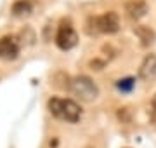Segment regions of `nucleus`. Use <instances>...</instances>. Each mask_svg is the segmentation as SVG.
Wrapping results in <instances>:
<instances>
[{
    "mask_svg": "<svg viewBox=\"0 0 156 148\" xmlns=\"http://www.w3.org/2000/svg\"><path fill=\"white\" fill-rule=\"evenodd\" d=\"M78 44V35L69 21H61L56 33V46L61 51H69Z\"/></svg>",
    "mask_w": 156,
    "mask_h": 148,
    "instance_id": "obj_4",
    "label": "nucleus"
},
{
    "mask_svg": "<svg viewBox=\"0 0 156 148\" xmlns=\"http://www.w3.org/2000/svg\"><path fill=\"white\" fill-rule=\"evenodd\" d=\"M139 77L142 80H154L156 79V54H147L144 61L140 63Z\"/></svg>",
    "mask_w": 156,
    "mask_h": 148,
    "instance_id": "obj_6",
    "label": "nucleus"
},
{
    "mask_svg": "<svg viewBox=\"0 0 156 148\" xmlns=\"http://www.w3.org/2000/svg\"><path fill=\"white\" fill-rule=\"evenodd\" d=\"M68 87H69V91H71L75 96L80 98V99L85 101V103L94 101V99H97V96H99V87H97V84H95L90 77H87V75H80V77L71 79V82H69Z\"/></svg>",
    "mask_w": 156,
    "mask_h": 148,
    "instance_id": "obj_2",
    "label": "nucleus"
},
{
    "mask_svg": "<svg viewBox=\"0 0 156 148\" xmlns=\"http://www.w3.org/2000/svg\"><path fill=\"white\" fill-rule=\"evenodd\" d=\"M125 11L127 14L132 19H140V17L146 16V12H147V4H146L144 0H130L127 2V6H125Z\"/></svg>",
    "mask_w": 156,
    "mask_h": 148,
    "instance_id": "obj_7",
    "label": "nucleus"
},
{
    "mask_svg": "<svg viewBox=\"0 0 156 148\" xmlns=\"http://www.w3.org/2000/svg\"><path fill=\"white\" fill-rule=\"evenodd\" d=\"M151 115H153V119L156 120V94L153 96V99H151Z\"/></svg>",
    "mask_w": 156,
    "mask_h": 148,
    "instance_id": "obj_11",
    "label": "nucleus"
},
{
    "mask_svg": "<svg viewBox=\"0 0 156 148\" xmlns=\"http://www.w3.org/2000/svg\"><path fill=\"white\" fill-rule=\"evenodd\" d=\"M134 33L139 37L140 44L142 46H149V44H153L154 42V31L149 28V26H144V24H139V26H135L134 28Z\"/></svg>",
    "mask_w": 156,
    "mask_h": 148,
    "instance_id": "obj_9",
    "label": "nucleus"
},
{
    "mask_svg": "<svg viewBox=\"0 0 156 148\" xmlns=\"http://www.w3.org/2000/svg\"><path fill=\"white\" fill-rule=\"evenodd\" d=\"M12 14L16 17H24V16H30L33 12V2L31 0H17L12 4Z\"/></svg>",
    "mask_w": 156,
    "mask_h": 148,
    "instance_id": "obj_8",
    "label": "nucleus"
},
{
    "mask_svg": "<svg viewBox=\"0 0 156 148\" xmlns=\"http://www.w3.org/2000/svg\"><path fill=\"white\" fill-rule=\"evenodd\" d=\"M47 108L52 113V117L62 120V122H69V124H76L82 119V108L76 101H73L69 98H50L47 103Z\"/></svg>",
    "mask_w": 156,
    "mask_h": 148,
    "instance_id": "obj_1",
    "label": "nucleus"
},
{
    "mask_svg": "<svg viewBox=\"0 0 156 148\" xmlns=\"http://www.w3.org/2000/svg\"><path fill=\"white\" fill-rule=\"evenodd\" d=\"M19 51H21V44H19L17 37L5 35L0 39V59H5V61L16 59L19 56Z\"/></svg>",
    "mask_w": 156,
    "mask_h": 148,
    "instance_id": "obj_5",
    "label": "nucleus"
},
{
    "mask_svg": "<svg viewBox=\"0 0 156 148\" xmlns=\"http://www.w3.org/2000/svg\"><path fill=\"white\" fill-rule=\"evenodd\" d=\"M135 87V79L134 77H125L116 82V89L120 92H132Z\"/></svg>",
    "mask_w": 156,
    "mask_h": 148,
    "instance_id": "obj_10",
    "label": "nucleus"
},
{
    "mask_svg": "<svg viewBox=\"0 0 156 148\" xmlns=\"http://www.w3.org/2000/svg\"><path fill=\"white\" fill-rule=\"evenodd\" d=\"M89 33H116L120 30V19H118V14L116 12H106L102 16H95V17H90L89 19Z\"/></svg>",
    "mask_w": 156,
    "mask_h": 148,
    "instance_id": "obj_3",
    "label": "nucleus"
}]
</instances>
